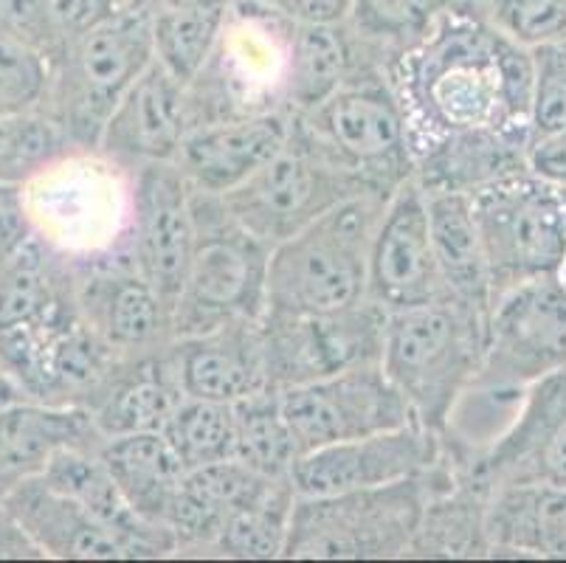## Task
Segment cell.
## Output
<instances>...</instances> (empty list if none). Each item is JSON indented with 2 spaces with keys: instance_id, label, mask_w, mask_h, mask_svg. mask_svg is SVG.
I'll return each instance as SVG.
<instances>
[{
  "instance_id": "1",
  "label": "cell",
  "mask_w": 566,
  "mask_h": 563,
  "mask_svg": "<svg viewBox=\"0 0 566 563\" xmlns=\"http://www.w3.org/2000/svg\"><path fill=\"white\" fill-rule=\"evenodd\" d=\"M386 82L403 107L411 158L468 136H504L527 149L530 51L488 14L457 3L392 51Z\"/></svg>"
},
{
  "instance_id": "2",
  "label": "cell",
  "mask_w": 566,
  "mask_h": 563,
  "mask_svg": "<svg viewBox=\"0 0 566 563\" xmlns=\"http://www.w3.org/2000/svg\"><path fill=\"white\" fill-rule=\"evenodd\" d=\"M392 192L353 195L271 248L265 313L318 319L367 296L369 246Z\"/></svg>"
},
{
  "instance_id": "3",
  "label": "cell",
  "mask_w": 566,
  "mask_h": 563,
  "mask_svg": "<svg viewBox=\"0 0 566 563\" xmlns=\"http://www.w3.org/2000/svg\"><path fill=\"white\" fill-rule=\"evenodd\" d=\"M488 313L454 296L386 313L380 369L420 426L442 434L485 358Z\"/></svg>"
},
{
  "instance_id": "4",
  "label": "cell",
  "mask_w": 566,
  "mask_h": 563,
  "mask_svg": "<svg viewBox=\"0 0 566 563\" xmlns=\"http://www.w3.org/2000/svg\"><path fill=\"white\" fill-rule=\"evenodd\" d=\"M150 14L122 9L49 60V113L76 153H96L107 118L153 62Z\"/></svg>"
},
{
  "instance_id": "5",
  "label": "cell",
  "mask_w": 566,
  "mask_h": 563,
  "mask_svg": "<svg viewBox=\"0 0 566 563\" xmlns=\"http://www.w3.org/2000/svg\"><path fill=\"white\" fill-rule=\"evenodd\" d=\"M440 465L423 477L333 496H296L287 526V557H398L411 550Z\"/></svg>"
},
{
  "instance_id": "6",
  "label": "cell",
  "mask_w": 566,
  "mask_h": 563,
  "mask_svg": "<svg viewBox=\"0 0 566 563\" xmlns=\"http://www.w3.org/2000/svg\"><path fill=\"white\" fill-rule=\"evenodd\" d=\"M195 248L172 310L175 338L229 322H260L268 304L271 246L237 226L214 195L195 192Z\"/></svg>"
},
{
  "instance_id": "7",
  "label": "cell",
  "mask_w": 566,
  "mask_h": 563,
  "mask_svg": "<svg viewBox=\"0 0 566 563\" xmlns=\"http://www.w3.org/2000/svg\"><path fill=\"white\" fill-rule=\"evenodd\" d=\"M471 209L493 299L530 279L555 277L566 257V189L527 167L473 189Z\"/></svg>"
},
{
  "instance_id": "8",
  "label": "cell",
  "mask_w": 566,
  "mask_h": 563,
  "mask_svg": "<svg viewBox=\"0 0 566 563\" xmlns=\"http://www.w3.org/2000/svg\"><path fill=\"white\" fill-rule=\"evenodd\" d=\"M293 127L380 192H395L415 178L403 107L386 76L349 80L313 111L293 113Z\"/></svg>"
},
{
  "instance_id": "9",
  "label": "cell",
  "mask_w": 566,
  "mask_h": 563,
  "mask_svg": "<svg viewBox=\"0 0 566 563\" xmlns=\"http://www.w3.org/2000/svg\"><path fill=\"white\" fill-rule=\"evenodd\" d=\"M373 186L318 153L291 124V142L245 184L214 195L226 215L274 248L353 195ZM380 192V189H375Z\"/></svg>"
},
{
  "instance_id": "10",
  "label": "cell",
  "mask_w": 566,
  "mask_h": 563,
  "mask_svg": "<svg viewBox=\"0 0 566 563\" xmlns=\"http://www.w3.org/2000/svg\"><path fill=\"white\" fill-rule=\"evenodd\" d=\"M566 369V288L558 277L530 279L499 293L485 324V358L471 386L524 392Z\"/></svg>"
},
{
  "instance_id": "11",
  "label": "cell",
  "mask_w": 566,
  "mask_h": 563,
  "mask_svg": "<svg viewBox=\"0 0 566 563\" xmlns=\"http://www.w3.org/2000/svg\"><path fill=\"white\" fill-rule=\"evenodd\" d=\"M282 415L300 453L355 440L411 423L403 400L380 364H358L280 389Z\"/></svg>"
},
{
  "instance_id": "12",
  "label": "cell",
  "mask_w": 566,
  "mask_h": 563,
  "mask_svg": "<svg viewBox=\"0 0 566 563\" xmlns=\"http://www.w3.org/2000/svg\"><path fill=\"white\" fill-rule=\"evenodd\" d=\"M133 173L127 260L150 282L161 302L175 310L195 248L192 186L175 161L144 164Z\"/></svg>"
},
{
  "instance_id": "13",
  "label": "cell",
  "mask_w": 566,
  "mask_h": 563,
  "mask_svg": "<svg viewBox=\"0 0 566 563\" xmlns=\"http://www.w3.org/2000/svg\"><path fill=\"white\" fill-rule=\"evenodd\" d=\"M440 459V434L411 420L300 453L291 465V482L296 496L347 493L423 477L434 471Z\"/></svg>"
},
{
  "instance_id": "14",
  "label": "cell",
  "mask_w": 566,
  "mask_h": 563,
  "mask_svg": "<svg viewBox=\"0 0 566 563\" xmlns=\"http://www.w3.org/2000/svg\"><path fill=\"white\" fill-rule=\"evenodd\" d=\"M367 296L386 313L449 296L431 242L429 198L415 178L403 180L386 200L369 246Z\"/></svg>"
},
{
  "instance_id": "15",
  "label": "cell",
  "mask_w": 566,
  "mask_h": 563,
  "mask_svg": "<svg viewBox=\"0 0 566 563\" xmlns=\"http://www.w3.org/2000/svg\"><path fill=\"white\" fill-rule=\"evenodd\" d=\"M471 477L493 488L544 484L566 490V369L522 392L507 431L499 434Z\"/></svg>"
},
{
  "instance_id": "16",
  "label": "cell",
  "mask_w": 566,
  "mask_h": 563,
  "mask_svg": "<svg viewBox=\"0 0 566 563\" xmlns=\"http://www.w3.org/2000/svg\"><path fill=\"white\" fill-rule=\"evenodd\" d=\"M74 293L82 322L122 358L153 353L175 341L172 310L127 257L74 265Z\"/></svg>"
},
{
  "instance_id": "17",
  "label": "cell",
  "mask_w": 566,
  "mask_h": 563,
  "mask_svg": "<svg viewBox=\"0 0 566 563\" xmlns=\"http://www.w3.org/2000/svg\"><path fill=\"white\" fill-rule=\"evenodd\" d=\"M291 124L293 113L282 107L195 124L175 155V167L195 192H231L285 149Z\"/></svg>"
},
{
  "instance_id": "18",
  "label": "cell",
  "mask_w": 566,
  "mask_h": 563,
  "mask_svg": "<svg viewBox=\"0 0 566 563\" xmlns=\"http://www.w3.org/2000/svg\"><path fill=\"white\" fill-rule=\"evenodd\" d=\"M192 127V93L153 60L118 100L96 144V153L127 169L175 161Z\"/></svg>"
},
{
  "instance_id": "19",
  "label": "cell",
  "mask_w": 566,
  "mask_h": 563,
  "mask_svg": "<svg viewBox=\"0 0 566 563\" xmlns=\"http://www.w3.org/2000/svg\"><path fill=\"white\" fill-rule=\"evenodd\" d=\"M0 513L14 524L32 550L51 557L91 561V557H136L125 539H118L76 499L51 488L43 477H29L0 496Z\"/></svg>"
},
{
  "instance_id": "20",
  "label": "cell",
  "mask_w": 566,
  "mask_h": 563,
  "mask_svg": "<svg viewBox=\"0 0 566 563\" xmlns=\"http://www.w3.org/2000/svg\"><path fill=\"white\" fill-rule=\"evenodd\" d=\"M260 322H229L175 338L172 358L184 395L237 403L260 389H271Z\"/></svg>"
},
{
  "instance_id": "21",
  "label": "cell",
  "mask_w": 566,
  "mask_h": 563,
  "mask_svg": "<svg viewBox=\"0 0 566 563\" xmlns=\"http://www.w3.org/2000/svg\"><path fill=\"white\" fill-rule=\"evenodd\" d=\"M184 397L169 341L161 350L118 361L111 378L87 403V415L102 440L118 434L161 431Z\"/></svg>"
},
{
  "instance_id": "22",
  "label": "cell",
  "mask_w": 566,
  "mask_h": 563,
  "mask_svg": "<svg viewBox=\"0 0 566 563\" xmlns=\"http://www.w3.org/2000/svg\"><path fill=\"white\" fill-rule=\"evenodd\" d=\"M99 440L94 420L80 406H49L25 397L0 400V496L43 473L60 448L96 446Z\"/></svg>"
},
{
  "instance_id": "23",
  "label": "cell",
  "mask_w": 566,
  "mask_h": 563,
  "mask_svg": "<svg viewBox=\"0 0 566 563\" xmlns=\"http://www.w3.org/2000/svg\"><path fill=\"white\" fill-rule=\"evenodd\" d=\"M282 477H265L240 459L203 465L184 473L172 508L167 513V530L178 550H212L223 533L226 521L254 502L256 496Z\"/></svg>"
},
{
  "instance_id": "24",
  "label": "cell",
  "mask_w": 566,
  "mask_h": 563,
  "mask_svg": "<svg viewBox=\"0 0 566 563\" xmlns=\"http://www.w3.org/2000/svg\"><path fill=\"white\" fill-rule=\"evenodd\" d=\"M291 20V18H287ZM355 31L349 23L287 25L282 107L307 113L347 85L355 71Z\"/></svg>"
},
{
  "instance_id": "25",
  "label": "cell",
  "mask_w": 566,
  "mask_h": 563,
  "mask_svg": "<svg viewBox=\"0 0 566 563\" xmlns=\"http://www.w3.org/2000/svg\"><path fill=\"white\" fill-rule=\"evenodd\" d=\"M96 453L125 496V502L142 519L167 530V513L187 473L181 459L169 448L167 437L161 431L118 434L96 442Z\"/></svg>"
},
{
  "instance_id": "26",
  "label": "cell",
  "mask_w": 566,
  "mask_h": 563,
  "mask_svg": "<svg viewBox=\"0 0 566 563\" xmlns=\"http://www.w3.org/2000/svg\"><path fill=\"white\" fill-rule=\"evenodd\" d=\"M431 242L446 293L491 313L493 291L468 192H426Z\"/></svg>"
},
{
  "instance_id": "27",
  "label": "cell",
  "mask_w": 566,
  "mask_h": 563,
  "mask_svg": "<svg viewBox=\"0 0 566 563\" xmlns=\"http://www.w3.org/2000/svg\"><path fill=\"white\" fill-rule=\"evenodd\" d=\"M229 12L231 9H153V60L184 87H192L218 51Z\"/></svg>"
},
{
  "instance_id": "28",
  "label": "cell",
  "mask_w": 566,
  "mask_h": 563,
  "mask_svg": "<svg viewBox=\"0 0 566 563\" xmlns=\"http://www.w3.org/2000/svg\"><path fill=\"white\" fill-rule=\"evenodd\" d=\"M300 457L282 415L280 389H260L234 403V459L265 477H291Z\"/></svg>"
},
{
  "instance_id": "29",
  "label": "cell",
  "mask_w": 566,
  "mask_h": 563,
  "mask_svg": "<svg viewBox=\"0 0 566 563\" xmlns=\"http://www.w3.org/2000/svg\"><path fill=\"white\" fill-rule=\"evenodd\" d=\"M293 490L291 477L274 479L254 502L237 510L226 521L223 533L214 541L212 552L229 557H276L285 552L287 526H291Z\"/></svg>"
},
{
  "instance_id": "30",
  "label": "cell",
  "mask_w": 566,
  "mask_h": 563,
  "mask_svg": "<svg viewBox=\"0 0 566 563\" xmlns=\"http://www.w3.org/2000/svg\"><path fill=\"white\" fill-rule=\"evenodd\" d=\"M161 434L184 471L234 459V403L184 397Z\"/></svg>"
},
{
  "instance_id": "31",
  "label": "cell",
  "mask_w": 566,
  "mask_h": 563,
  "mask_svg": "<svg viewBox=\"0 0 566 563\" xmlns=\"http://www.w3.org/2000/svg\"><path fill=\"white\" fill-rule=\"evenodd\" d=\"M76 153L54 118L40 107L0 116V180L29 184L45 169Z\"/></svg>"
},
{
  "instance_id": "32",
  "label": "cell",
  "mask_w": 566,
  "mask_h": 563,
  "mask_svg": "<svg viewBox=\"0 0 566 563\" xmlns=\"http://www.w3.org/2000/svg\"><path fill=\"white\" fill-rule=\"evenodd\" d=\"M457 3L460 0H353L347 23L358 40L398 51L423 38L431 23Z\"/></svg>"
},
{
  "instance_id": "33",
  "label": "cell",
  "mask_w": 566,
  "mask_h": 563,
  "mask_svg": "<svg viewBox=\"0 0 566 563\" xmlns=\"http://www.w3.org/2000/svg\"><path fill=\"white\" fill-rule=\"evenodd\" d=\"M49 87V56L0 23V116L34 111Z\"/></svg>"
},
{
  "instance_id": "34",
  "label": "cell",
  "mask_w": 566,
  "mask_h": 563,
  "mask_svg": "<svg viewBox=\"0 0 566 563\" xmlns=\"http://www.w3.org/2000/svg\"><path fill=\"white\" fill-rule=\"evenodd\" d=\"M530 51V142L566 127V40ZM527 142V144H530Z\"/></svg>"
},
{
  "instance_id": "35",
  "label": "cell",
  "mask_w": 566,
  "mask_h": 563,
  "mask_svg": "<svg viewBox=\"0 0 566 563\" xmlns=\"http://www.w3.org/2000/svg\"><path fill=\"white\" fill-rule=\"evenodd\" d=\"M488 20L522 49L564 43L566 0H485Z\"/></svg>"
},
{
  "instance_id": "36",
  "label": "cell",
  "mask_w": 566,
  "mask_h": 563,
  "mask_svg": "<svg viewBox=\"0 0 566 563\" xmlns=\"http://www.w3.org/2000/svg\"><path fill=\"white\" fill-rule=\"evenodd\" d=\"M116 12H122L118 0H45L49 60Z\"/></svg>"
},
{
  "instance_id": "37",
  "label": "cell",
  "mask_w": 566,
  "mask_h": 563,
  "mask_svg": "<svg viewBox=\"0 0 566 563\" xmlns=\"http://www.w3.org/2000/svg\"><path fill=\"white\" fill-rule=\"evenodd\" d=\"M32 237L38 234H34L32 209L25 198V184L0 180V260L20 251Z\"/></svg>"
},
{
  "instance_id": "38",
  "label": "cell",
  "mask_w": 566,
  "mask_h": 563,
  "mask_svg": "<svg viewBox=\"0 0 566 563\" xmlns=\"http://www.w3.org/2000/svg\"><path fill=\"white\" fill-rule=\"evenodd\" d=\"M524 167L538 178L566 189V127L533 138L524 149Z\"/></svg>"
},
{
  "instance_id": "39",
  "label": "cell",
  "mask_w": 566,
  "mask_h": 563,
  "mask_svg": "<svg viewBox=\"0 0 566 563\" xmlns=\"http://www.w3.org/2000/svg\"><path fill=\"white\" fill-rule=\"evenodd\" d=\"M353 0H287L282 14L296 23H347Z\"/></svg>"
},
{
  "instance_id": "40",
  "label": "cell",
  "mask_w": 566,
  "mask_h": 563,
  "mask_svg": "<svg viewBox=\"0 0 566 563\" xmlns=\"http://www.w3.org/2000/svg\"><path fill=\"white\" fill-rule=\"evenodd\" d=\"M161 7H184V9H231L234 0H161Z\"/></svg>"
},
{
  "instance_id": "41",
  "label": "cell",
  "mask_w": 566,
  "mask_h": 563,
  "mask_svg": "<svg viewBox=\"0 0 566 563\" xmlns=\"http://www.w3.org/2000/svg\"><path fill=\"white\" fill-rule=\"evenodd\" d=\"M122 9H136V12H153V9L161 7V0H118Z\"/></svg>"
},
{
  "instance_id": "42",
  "label": "cell",
  "mask_w": 566,
  "mask_h": 563,
  "mask_svg": "<svg viewBox=\"0 0 566 563\" xmlns=\"http://www.w3.org/2000/svg\"><path fill=\"white\" fill-rule=\"evenodd\" d=\"M7 397H20V395L12 389V386H9V380L0 375V400H7Z\"/></svg>"
},
{
  "instance_id": "43",
  "label": "cell",
  "mask_w": 566,
  "mask_h": 563,
  "mask_svg": "<svg viewBox=\"0 0 566 563\" xmlns=\"http://www.w3.org/2000/svg\"><path fill=\"white\" fill-rule=\"evenodd\" d=\"M254 3H260V7H268V9H285L287 0H254Z\"/></svg>"
},
{
  "instance_id": "44",
  "label": "cell",
  "mask_w": 566,
  "mask_h": 563,
  "mask_svg": "<svg viewBox=\"0 0 566 563\" xmlns=\"http://www.w3.org/2000/svg\"><path fill=\"white\" fill-rule=\"evenodd\" d=\"M555 277H558L560 285L566 288V257H564V262H560V268H558V273H555Z\"/></svg>"
}]
</instances>
